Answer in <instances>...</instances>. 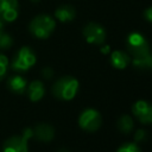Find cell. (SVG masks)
I'll return each mask as SVG.
<instances>
[{
    "instance_id": "ba28073f",
    "label": "cell",
    "mask_w": 152,
    "mask_h": 152,
    "mask_svg": "<svg viewBox=\"0 0 152 152\" xmlns=\"http://www.w3.org/2000/svg\"><path fill=\"white\" fill-rule=\"evenodd\" d=\"M19 15L18 0H0V18L5 23L14 21Z\"/></svg>"
},
{
    "instance_id": "2e32d148",
    "label": "cell",
    "mask_w": 152,
    "mask_h": 152,
    "mask_svg": "<svg viewBox=\"0 0 152 152\" xmlns=\"http://www.w3.org/2000/svg\"><path fill=\"white\" fill-rule=\"evenodd\" d=\"M116 127L118 129L124 133V134H129L133 128H134V121L132 119L131 115H127V114H124L121 115L119 119H118V122H116Z\"/></svg>"
},
{
    "instance_id": "cb8c5ba5",
    "label": "cell",
    "mask_w": 152,
    "mask_h": 152,
    "mask_svg": "<svg viewBox=\"0 0 152 152\" xmlns=\"http://www.w3.org/2000/svg\"><path fill=\"white\" fill-rule=\"evenodd\" d=\"M4 25H5V21L0 18V31H1V30H4Z\"/></svg>"
},
{
    "instance_id": "8fae6325",
    "label": "cell",
    "mask_w": 152,
    "mask_h": 152,
    "mask_svg": "<svg viewBox=\"0 0 152 152\" xmlns=\"http://www.w3.org/2000/svg\"><path fill=\"white\" fill-rule=\"evenodd\" d=\"M7 88L17 95H21L24 93H26V88H27V81L20 76V75H12L7 78Z\"/></svg>"
},
{
    "instance_id": "d4e9b609",
    "label": "cell",
    "mask_w": 152,
    "mask_h": 152,
    "mask_svg": "<svg viewBox=\"0 0 152 152\" xmlns=\"http://www.w3.org/2000/svg\"><path fill=\"white\" fill-rule=\"evenodd\" d=\"M57 152H70L69 150H66V148H61V150H58Z\"/></svg>"
},
{
    "instance_id": "ffe728a7",
    "label": "cell",
    "mask_w": 152,
    "mask_h": 152,
    "mask_svg": "<svg viewBox=\"0 0 152 152\" xmlns=\"http://www.w3.org/2000/svg\"><path fill=\"white\" fill-rule=\"evenodd\" d=\"M146 139H147V133H146V131H144V129H138V131L134 133V140H135V142H144Z\"/></svg>"
},
{
    "instance_id": "8992f818",
    "label": "cell",
    "mask_w": 152,
    "mask_h": 152,
    "mask_svg": "<svg viewBox=\"0 0 152 152\" xmlns=\"http://www.w3.org/2000/svg\"><path fill=\"white\" fill-rule=\"evenodd\" d=\"M126 48L131 56H137L140 53H144L150 49V44L147 39L139 32H132L126 38Z\"/></svg>"
},
{
    "instance_id": "484cf974",
    "label": "cell",
    "mask_w": 152,
    "mask_h": 152,
    "mask_svg": "<svg viewBox=\"0 0 152 152\" xmlns=\"http://www.w3.org/2000/svg\"><path fill=\"white\" fill-rule=\"evenodd\" d=\"M31 1H32V2H39L40 0H31Z\"/></svg>"
},
{
    "instance_id": "5b68a950",
    "label": "cell",
    "mask_w": 152,
    "mask_h": 152,
    "mask_svg": "<svg viewBox=\"0 0 152 152\" xmlns=\"http://www.w3.org/2000/svg\"><path fill=\"white\" fill-rule=\"evenodd\" d=\"M84 39L89 44H95V45H102L106 40V30L102 25L95 21L88 23L83 30H82Z\"/></svg>"
},
{
    "instance_id": "30bf717a",
    "label": "cell",
    "mask_w": 152,
    "mask_h": 152,
    "mask_svg": "<svg viewBox=\"0 0 152 152\" xmlns=\"http://www.w3.org/2000/svg\"><path fill=\"white\" fill-rule=\"evenodd\" d=\"M33 137L37 140H39V141L49 142L55 137V129H53V127L51 125L42 122V124H38V125L34 126V128H33Z\"/></svg>"
},
{
    "instance_id": "ac0fdd59",
    "label": "cell",
    "mask_w": 152,
    "mask_h": 152,
    "mask_svg": "<svg viewBox=\"0 0 152 152\" xmlns=\"http://www.w3.org/2000/svg\"><path fill=\"white\" fill-rule=\"evenodd\" d=\"M116 152H141V150L137 142H126L121 145Z\"/></svg>"
},
{
    "instance_id": "e0dca14e",
    "label": "cell",
    "mask_w": 152,
    "mask_h": 152,
    "mask_svg": "<svg viewBox=\"0 0 152 152\" xmlns=\"http://www.w3.org/2000/svg\"><path fill=\"white\" fill-rule=\"evenodd\" d=\"M12 45H13V38L7 32L1 30L0 31V50L10 49Z\"/></svg>"
},
{
    "instance_id": "3957f363",
    "label": "cell",
    "mask_w": 152,
    "mask_h": 152,
    "mask_svg": "<svg viewBox=\"0 0 152 152\" xmlns=\"http://www.w3.org/2000/svg\"><path fill=\"white\" fill-rule=\"evenodd\" d=\"M37 57L30 46H21L12 57L10 66L17 72H25L36 64Z\"/></svg>"
},
{
    "instance_id": "6da1fadb",
    "label": "cell",
    "mask_w": 152,
    "mask_h": 152,
    "mask_svg": "<svg viewBox=\"0 0 152 152\" xmlns=\"http://www.w3.org/2000/svg\"><path fill=\"white\" fill-rule=\"evenodd\" d=\"M51 90L53 96L58 100H72L78 91V81L72 76H63L53 83Z\"/></svg>"
},
{
    "instance_id": "d6986e66",
    "label": "cell",
    "mask_w": 152,
    "mask_h": 152,
    "mask_svg": "<svg viewBox=\"0 0 152 152\" xmlns=\"http://www.w3.org/2000/svg\"><path fill=\"white\" fill-rule=\"evenodd\" d=\"M8 66H10V61H8V58H7L4 53L0 52V81L5 77Z\"/></svg>"
},
{
    "instance_id": "52a82bcc",
    "label": "cell",
    "mask_w": 152,
    "mask_h": 152,
    "mask_svg": "<svg viewBox=\"0 0 152 152\" xmlns=\"http://www.w3.org/2000/svg\"><path fill=\"white\" fill-rule=\"evenodd\" d=\"M133 115L145 125L152 124V103L145 100H139L132 106Z\"/></svg>"
},
{
    "instance_id": "277c9868",
    "label": "cell",
    "mask_w": 152,
    "mask_h": 152,
    "mask_svg": "<svg viewBox=\"0 0 152 152\" xmlns=\"http://www.w3.org/2000/svg\"><path fill=\"white\" fill-rule=\"evenodd\" d=\"M102 124L101 114L94 108L84 109L78 116V125L82 129L87 132H95L100 128Z\"/></svg>"
},
{
    "instance_id": "7c38bea8",
    "label": "cell",
    "mask_w": 152,
    "mask_h": 152,
    "mask_svg": "<svg viewBox=\"0 0 152 152\" xmlns=\"http://www.w3.org/2000/svg\"><path fill=\"white\" fill-rule=\"evenodd\" d=\"M26 93H27V96L31 101L37 102V101L43 99V96L45 94V87H44L42 81L36 80V81H32L27 84Z\"/></svg>"
},
{
    "instance_id": "4fadbf2b",
    "label": "cell",
    "mask_w": 152,
    "mask_h": 152,
    "mask_svg": "<svg viewBox=\"0 0 152 152\" xmlns=\"http://www.w3.org/2000/svg\"><path fill=\"white\" fill-rule=\"evenodd\" d=\"M76 17V10L71 5H61L55 10V18L61 23L72 21Z\"/></svg>"
},
{
    "instance_id": "9c48e42d",
    "label": "cell",
    "mask_w": 152,
    "mask_h": 152,
    "mask_svg": "<svg viewBox=\"0 0 152 152\" xmlns=\"http://www.w3.org/2000/svg\"><path fill=\"white\" fill-rule=\"evenodd\" d=\"M27 138L24 135H13L5 140L2 152H28Z\"/></svg>"
},
{
    "instance_id": "603a6c76",
    "label": "cell",
    "mask_w": 152,
    "mask_h": 152,
    "mask_svg": "<svg viewBox=\"0 0 152 152\" xmlns=\"http://www.w3.org/2000/svg\"><path fill=\"white\" fill-rule=\"evenodd\" d=\"M109 50H110L109 45H104V46H102V48H101V52H102V53H108V52H109Z\"/></svg>"
},
{
    "instance_id": "7a4b0ae2",
    "label": "cell",
    "mask_w": 152,
    "mask_h": 152,
    "mask_svg": "<svg viewBox=\"0 0 152 152\" xmlns=\"http://www.w3.org/2000/svg\"><path fill=\"white\" fill-rule=\"evenodd\" d=\"M56 20L48 14L36 15L28 24V31L38 39H46L55 31Z\"/></svg>"
},
{
    "instance_id": "7402d4cb",
    "label": "cell",
    "mask_w": 152,
    "mask_h": 152,
    "mask_svg": "<svg viewBox=\"0 0 152 152\" xmlns=\"http://www.w3.org/2000/svg\"><path fill=\"white\" fill-rule=\"evenodd\" d=\"M42 76L46 80H50L52 76H53V70L50 68V66H45L43 70H42Z\"/></svg>"
},
{
    "instance_id": "9a60e30c",
    "label": "cell",
    "mask_w": 152,
    "mask_h": 152,
    "mask_svg": "<svg viewBox=\"0 0 152 152\" xmlns=\"http://www.w3.org/2000/svg\"><path fill=\"white\" fill-rule=\"evenodd\" d=\"M131 63V57L122 50H115L110 53V64L115 69H125Z\"/></svg>"
},
{
    "instance_id": "44dd1931",
    "label": "cell",
    "mask_w": 152,
    "mask_h": 152,
    "mask_svg": "<svg viewBox=\"0 0 152 152\" xmlns=\"http://www.w3.org/2000/svg\"><path fill=\"white\" fill-rule=\"evenodd\" d=\"M142 17H144V19H145L146 21L152 23V6H150V7H147V8L144 10Z\"/></svg>"
},
{
    "instance_id": "5bb4252c",
    "label": "cell",
    "mask_w": 152,
    "mask_h": 152,
    "mask_svg": "<svg viewBox=\"0 0 152 152\" xmlns=\"http://www.w3.org/2000/svg\"><path fill=\"white\" fill-rule=\"evenodd\" d=\"M132 64L139 70H151L152 69V51L148 50L144 53L132 57Z\"/></svg>"
}]
</instances>
